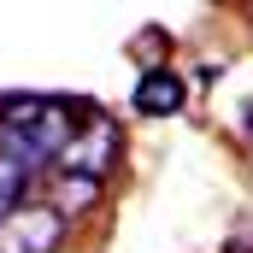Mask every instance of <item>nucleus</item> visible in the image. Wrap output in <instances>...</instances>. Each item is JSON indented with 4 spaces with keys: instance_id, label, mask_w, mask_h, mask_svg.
<instances>
[{
    "instance_id": "f257e3e1",
    "label": "nucleus",
    "mask_w": 253,
    "mask_h": 253,
    "mask_svg": "<svg viewBox=\"0 0 253 253\" xmlns=\"http://www.w3.org/2000/svg\"><path fill=\"white\" fill-rule=\"evenodd\" d=\"M65 141H71V112L59 100H36V94L0 100V153H12L30 177L42 165H59Z\"/></svg>"
},
{
    "instance_id": "f03ea898",
    "label": "nucleus",
    "mask_w": 253,
    "mask_h": 253,
    "mask_svg": "<svg viewBox=\"0 0 253 253\" xmlns=\"http://www.w3.org/2000/svg\"><path fill=\"white\" fill-rule=\"evenodd\" d=\"M65 230H71V218H65L59 206H47V200H18V206L6 212V224H0V253H59Z\"/></svg>"
},
{
    "instance_id": "7ed1b4c3",
    "label": "nucleus",
    "mask_w": 253,
    "mask_h": 253,
    "mask_svg": "<svg viewBox=\"0 0 253 253\" xmlns=\"http://www.w3.org/2000/svg\"><path fill=\"white\" fill-rule=\"evenodd\" d=\"M112 153H118V129L112 124L71 129V141H65V153H59V171H71V177H100L112 165Z\"/></svg>"
},
{
    "instance_id": "20e7f679",
    "label": "nucleus",
    "mask_w": 253,
    "mask_h": 253,
    "mask_svg": "<svg viewBox=\"0 0 253 253\" xmlns=\"http://www.w3.org/2000/svg\"><path fill=\"white\" fill-rule=\"evenodd\" d=\"M177 106H183V83H177L171 71H147L141 88H135V112H147V118H171Z\"/></svg>"
},
{
    "instance_id": "39448f33",
    "label": "nucleus",
    "mask_w": 253,
    "mask_h": 253,
    "mask_svg": "<svg viewBox=\"0 0 253 253\" xmlns=\"http://www.w3.org/2000/svg\"><path fill=\"white\" fill-rule=\"evenodd\" d=\"M59 200H53V206H59L65 218H71V212H77V206H88V200H94V194H100V177H71V171H59Z\"/></svg>"
},
{
    "instance_id": "423d86ee",
    "label": "nucleus",
    "mask_w": 253,
    "mask_h": 253,
    "mask_svg": "<svg viewBox=\"0 0 253 253\" xmlns=\"http://www.w3.org/2000/svg\"><path fill=\"white\" fill-rule=\"evenodd\" d=\"M24 183H30V171L12 159V153H0V224H6V212L18 206V194H24Z\"/></svg>"
}]
</instances>
